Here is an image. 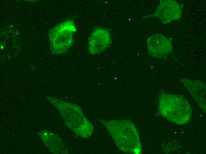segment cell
Masks as SVG:
<instances>
[{
	"label": "cell",
	"mask_w": 206,
	"mask_h": 154,
	"mask_svg": "<svg viewBox=\"0 0 206 154\" xmlns=\"http://www.w3.org/2000/svg\"><path fill=\"white\" fill-rule=\"evenodd\" d=\"M182 11L180 5L174 0H161L155 13L144 16L145 19L149 17H156L160 19L164 24L175 20H178L181 17Z\"/></svg>",
	"instance_id": "obj_4"
},
{
	"label": "cell",
	"mask_w": 206,
	"mask_h": 154,
	"mask_svg": "<svg viewBox=\"0 0 206 154\" xmlns=\"http://www.w3.org/2000/svg\"><path fill=\"white\" fill-rule=\"evenodd\" d=\"M111 38L109 32L101 28L95 29L90 36L88 43L89 53L94 55L105 51L111 44Z\"/></svg>",
	"instance_id": "obj_6"
},
{
	"label": "cell",
	"mask_w": 206,
	"mask_h": 154,
	"mask_svg": "<svg viewBox=\"0 0 206 154\" xmlns=\"http://www.w3.org/2000/svg\"><path fill=\"white\" fill-rule=\"evenodd\" d=\"M115 121L110 132L118 147L128 153H139L141 145L136 127L128 121Z\"/></svg>",
	"instance_id": "obj_2"
},
{
	"label": "cell",
	"mask_w": 206,
	"mask_h": 154,
	"mask_svg": "<svg viewBox=\"0 0 206 154\" xmlns=\"http://www.w3.org/2000/svg\"><path fill=\"white\" fill-rule=\"evenodd\" d=\"M148 54L157 59L164 57L173 50L172 43L170 40L160 34L152 35L147 41Z\"/></svg>",
	"instance_id": "obj_5"
},
{
	"label": "cell",
	"mask_w": 206,
	"mask_h": 154,
	"mask_svg": "<svg viewBox=\"0 0 206 154\" xmlns=\"http://www.w3.org/2000/svg\"><path fill=\"white\" fill-rule=\"evenodd\" d=\"M76 30L74 22L71 20H66L52 28L49 34L52 53L59 54L66 52L73 43Z\"/></svg>",
	"instance_id": "obj_3"
},
{
	"label": "cell",
	"mask_w": 206,
	"mask_h": 154,
	"mask_svg": "<svg viewBox=\"0 0 206 154\" xmlns=\"http://www.w3.org/2000/svg\"><path fill=\"white\" fill-rule=\"evenodd\" d=\"M158 106L161 115L171 122L182 125L191 120V106L181 95L171 94L162 90L159 96Z\"/></svg>",
	"instance_id": "obj_1"
},
{
	"label": "cell",
	"mask_w": 206,
	"mask_h": 154,
	"mask_svg": "<svg viewBox=\"0 0 206 154\" xmlns=\"http://www.w3.org/2000/svg\"><path fill=\"white\" fill-rule=\"evenodd\" d=\"M181 81L192 95L202 110L206 111V84L200 80H192L186 78Z\"/></svg>",
	"instance_id": "obj_7"
}]
</instances>
